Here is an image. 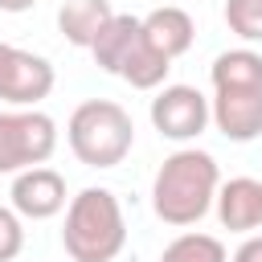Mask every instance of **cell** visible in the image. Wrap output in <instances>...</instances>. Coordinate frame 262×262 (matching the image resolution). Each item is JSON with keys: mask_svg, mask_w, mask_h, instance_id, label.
<instances>
[{"mask_svg": "<svg viewBox=\"0 0 262 262\" xmlns=\"http://www.w3.org/2000/svg\"><path fill=\"white\" fill-rule=\"evenodd\" d=\"M25 250V225L16 217V209L0 205V262H12Z\"/></svg>", "mask_w": 262, "mask_h": 262, "instance_id": "cell-17", "label": "cell"}, {"mask_svg": "<svg viewBox=\"0 0 262 262\" xmlns=\"http://www.w3.org/2000/svg\"><path fill=\"white\" fill-rule=\"evenodd\" d=\"M209 119L233 143H250L262 135V90H213Z\"/></svg>", "mask_w": 262, "mask_h": 262, "instance_id": "cell-8", "label": "cell"}, {"mask_svg": "<svg viewBox=\"0 0 262 262\" xmlns=\"http://www.w3.org/2000/svg\"><path fill=\"white\" fill-rule=\"evenodd\" d=\"M229 262H262V237H246V242L233 250Z\"/></svg>", "mask_w": 262, "mask_h": 262, "instance_id": "cell-18", "label": "cell"}, {"mask_svg": "<svg viewBox=\"0 0 262 262\" xmlns=\"http://www.w3.org/2000/svg\"><path fill=\"white\" fill-rule=\"evenodd\" d=\"M61 246L74 262H115L127 246L123 205L111 188H82L66 205Z\"/></svg>", "mask_w": 262, "mask_h": 262, "instance_id": "cell-2", "label": "cell"}, {"mask_svg": "<svg viewBox=\"0 0 262 262\" xmlns=\"http://www.w3.org/2000/svg\"><path fill=\"white\" fill-rule=\"evenodd\" d=\"M135 41H139V16H131V12H115V16L102 25V33L94 37V45H90L94 66L106 70V74H119L123 57L131 53Z\"/></svg>", "mask_w": 262, "mask_h": 262, "instance_id": "cell-12", "label": "cell"}, {"mask_svg": "<svg viewBox=\"0 0 262 262\" xmlns=\"http://www.w3.org/2000/svg\"><path fill=\"white\" fill-rule=\"evenodd\" d=\"M66 139H70V151L86 168H115L127 160V151L135 143V123L119 102L90 98V102L74 106V115L66 123Z\"/></svg>", "mask_w": 262, "mask_h": 262, "instance_id": "cell-3", "label": "cell"}, {"mask_svg": "<svg viewBox=\"0 0 262 262\" xmlns=\"http://www.w3.org/2000/svg\"><path fill=\"white\" fill-rule=\"evenodd\" d=\"M217 188H221L217 160L201 147H180L160 164L151 180V209L164 225H196L213 209Z\"/></svg>", "mask_w": 262, "mask_h": 262, "instance_id": "cell-1", "label": "cell"}, {"mask_svg": "<svg viewBox=\"0 0 262 262\" xmlns=\"http://www.w3.org/2000/svg\"><path fill=\"white\" fill-rule=\"evenodd\" d=\"M57 151V123L37 111H0V176H16L29 168H41Z\"/></svg>", "mask_w": 262, "mask_h": 262, "instance_id": "cell-4", "label": "cell"}, {"mask_svg": "<svg viewBox=\"0 0 262 262\" xmlns=\"http://www.w3.org/2000/svg\"><path fill=\"white\" fill-rule=\"evenodd\" d=\"M213 90H262V53L254 49H225L209 66Z\"/></svg>", "mask_w": 262, "mask_h": 262, "instance_id": "cell-13", "label": "cell"}, {"mask_svg": "<svg viewBox=\"0 0 262 262\" xmlns=\"http://www.w3.org/2000/svg\"><path fill=\"white\" fill-rule=\"evenodd\" d=\"M49 90H53L49 57L0 41V102H8V106H37L41 98H49Z\"/></svg>", "mask_w": 262, "mask_h": 262, "instance_id": "cell-5", "label": "cell"}, {"mask_svg": "<svg viewBox=\"0 0 262 262\" xmlns=\"http://www.w3.org/2000/svg\"><path fill=\"white\" fill-rule=\"evenodd\" d=\"M213 205H217V221L229 233H250V229L262 225V180L233 176V180H225L217 188Z\"/></svg>", "mask_w": 262, "mask_h": 262, "instance_id": "cell-9", "label": "cell"}, {"mask_svg": "<svg viewBox=\"0 0 262 262\" xmlns=\"http://www.w3.org/2000/svg\"><path fill=\"white\" fill-rule=\"evenodd\" d=\"M12 209L16 217H29V221H49L66 209V180L61 172L53 168H29V172H16L12 180Z\"/></svg>", "mask_w": 262, "mask_h": 262, "instance_id": "cell-7", "label": "cell"}, {"mask_svg": "<svg viewBox=\"0 0 262 262\" xmlns=\"http://www.w3.org/2000/svg\"><path fill=\"white\" fill-rule=\"evenodd\" d=\"M151 127L172 143H188L209 127V98L196 86H164L151 98Z\"/></svg>", "mask_w": 262, "mask_h": 262, "instance_id": "cell-6", "label": "cell"}, {"mask_svg": "<svg viewBox=\"0 0 262 262\" xmlns=\"http://www.w3.org/2000/svg\"><path fill=\"white\" fill-rule=\"evenodd\" d=\"M139 29H143V41H147L160 57H168V61H176L180 53H188V49H192V37H196L192 16H188L184 8H176V4L151 8L147 16H139Z\"/></svg>", "mask_w": 262, "mask_h": 262, "instance_id": "cell-10", "label": "cell"}, {"mask_svg": "<svg viewBox=\"0 0 262 262\" xmlns=\"http://www.w3.org/2000/svg\"><path fill=\"white\" fill-rule=\"evenodd\" d=\"M111 16H115L111 0H66V4L57 8V29H61V37H66L70 45L90 49L94 37L102 33V25H106Z\"/></svg>", "mask_w": 262, "mask_h": 262, "instance_id": "cell-11", "label": "cell"}, {"mask_svg": "<svg viewBox=\"0 0 262 262\" xmlns=\"http://www.w3.org/2000/svg\"><path fill=\"white\" fill-rule=\"evenodd\" d=\"M225 25L242 41H262V0H225Z\"/></svg>", "mask_w": 262, "mask_h": 262, "instance_id": "cell-16", "label": "cell"}, {"mask_svg": "<svg viewBox=\"0 0 262 262\" xmlns=\"http://www.w3.org/2000/svg\"><path fill=\"white\" fill-rule=\"evenodd\" d=\"M160 262H229L225 258V246L209 233H180L176 242L164 246Z\"/></svg>", "mask_w": 262, "mask_h": 262, "instance_id": "cell-15", "label": "cell"}, {"mask_svg": "<svg viewBox=\"0 0 262 262\" xmlns=\"http://www.w3.org/2000/svg\"><path fill=\"white\" fill-rule=\"evenodd\" d=\"M37 0H0V12H29Z\"/></svg>", "mask_w": 262, "mask_h": 262, "instance_id": "cell-19", "label": "cell"}, {"mask_svg": "<svg viewBox=\"0 0 262 262\" xmlns=\"http://www.w3.org/2000/svg\"><path fill=\"white\" fill-rule=\"evenodd\" d=\"M168 70H172V61H168V57H160V53L143 41V29H139V41H135V45H131V53L123 57L119 78H123L131 90H156V86H164Z\"/></svg>", "mask_w": 262, "mask_h": 262, "instance_id": "cell-14", "label": "cell"}]
</instances>
